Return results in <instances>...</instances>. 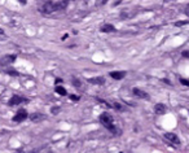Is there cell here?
Instances as JSON below:
<instances>
[{
	"label": "cell",
	"instance_id": "12",
	"mask_svg": "<svg viewBox=\"0 0 189 153\" xmlns=\"http://www.w3.org/2000/svg\"><path fill=\"white\" fill-rule=\"evenodd\" d=\"M101 31L103 32H114L115 27L113 25H110V23H106V25H104L103 27H101Z\"/></svg>",
	"mask_w": 189,
	"mask_h": 153
},
{
	"label": "cell",
	"instance_id": "1",
	"mask_svg": "<svg viewBox=\"0 0 189 153\" xmlns=\"http://www.w3.org/2000/svg\"><path fill=\"white\" fill-rule=\"evenodd\" d=\"M65 8H66V0L65 2H59V3L48 2L42 7V12L46 13V14H51V13L62 11V9H65Z\"/></svg>",
	"mask_w": 189,
	"mask_h": 153
},
{
	"label": "cell",
	"instance_id": "20",
	"mask_svg": "<svg viewBox=\"0 0 189 153\" xmlns=\"http://www.w3.org/2000/svg\"><path fill=\"white\" fill-rule=\"evenodd\" d=\"M59 110H60V108H59V107H55V108H52V113H55V114H57V113H59Z\"/></svg>",
	"mask_w": 189,
	"mask_h": 153
},
{
	"label": "cell",
	"instance_id": "5",
	"mask_svg": "<svg viewBox=\"0 0 189 153\" xmlns=\"http://www.w3.org/2000/svg\"><path fill=\"white\" fill-rule=\"evenodd\" d=\"M23 101H27V100L25 97H21V96H18V95H14V96L11 97V100L8 101V104L11 105V107H14V105H18V104H21Z\"/></svg>",
	"mask_w": 189,
	"mask_h": 153
},
{
	"label": "cell",
	"instance_id": "23",
	"mask_svg": "<svg viewBox=\"0 0 189 153\" xmlns=\"http://www.w3.org/2000/svg\"><path fill=\"white\" fill-rule=\"evenodd\" d=\"M3 34H4V31L2 30V29H0V35H3Z\"/></svg>",
	"mask_w": 189,
	"mask_h": 153
},
{
	"label": "cell",
	"instance_id": "16",
	"mask_svg": "<svg viewBox=\"0 0 189 153\" xmlns=\"http://www.w3.org/2000/svg\"><path fill=\"white\" fill-rule=\"evenodd\" d=\"M185 23H188V21H179L175 23V26H183V25H185Z\"/></svg>",
	"mask_w": 189,
	"mask_h": 153
},
{
	"label": "cell",
	"instance_id": "15",
	"mask_svg": "<svg viewBox=\"0 0 189 153\" xmlns=\"http://www.w3.org/2000/svg\"><path fill=\"white\" fill-rule=\"evenodd\" d=\"M7 73H8L9 75H14V76H17V75H18V71L13 70V69H8V70H7Z\"/></svg>",
	"mask_w": 189,
	"mask_h": 153
},
{
	"label": "cell",
	"instance_id": "11",
	"mask_svg": "<svg viewBox=\"0 0 189 153\" xmlns=\"http://www.w3.org/2000/svg\"><path fill=\"white\" fill-rule=\"evenodd\" d=\"M154 110H156L157 114H163V113H166L167 110V108H166V105L164 104H156V107H154Z\"/></svg>",
	"mask_w": 189,
	"mask_h": 153
},
{
	"label": "cell",
	"instance_id": "18",
	"mask_svg": "<svg viewBox=\"0 0 189 153\" xmlns=\"http://www.w3.org/2000/svg\"><path fill=\"white\" fill-rule=\"evenodd\" d=\"M183 57H185V59H189V51H184L183 53H181Z\"/></svg>",
	"mask_w": 189,
	"mask_h": 153
},
{
	"label": "cell",
	"instance_id": "3",
	"mask_svg": "<svg viewBox=\"0 0 189 153\" xmlns=\"http://www.w3.org/2000/svg\"><path fill=\"white\" fill-rule=\"evenodd\" d=\"M27 117H29V114L25 109H20V110L16 113V116L13 117V122H22V121H25Z\"/></svg>",
	"mask_w": 189,
	"mask_h": 153
},
{
	"label": "cell",
	"instance_id": "19",
	"mask_svg": "<svg viewBox=\"0 0 189 153\" xmlns=\"http://www.w3.org/2000/svg\"><path fill=\"white\" fill-rule=\"evenodd\" d=\"M70 99H71V100H75V101H78V100H79L80 97L78 96V95H71V96H70Z\"/></svg>",
	"mask_w": 189,
	"mask_h": 153
},
{
	"label": "cell",
	"instance_id": "9",
	"mask_svg": "<svg viewBox=\"0 0 189 153\" xmlns=\"http://www.w3.org/2000/svg\"><path fill=\"white\" fill-rule=\"evenodd\" d=\"M110 76L113 79H115V80H120V79H123L126 76V71H111Z\"/></svg>",
	"mask_w": 189,
	"mask_h": 153
},
{
	"label": "cell",
	"instance_id": "14",
	"mask_svg": "<svg viewBox=\"0 0 189 153\" xmlns=\"http://www.w3.org/2000/svg\"><path fill=\"white\" fill-rule=\"evenodd\" d=\"M73 84H74V86H75V87H80V86H82V82H80V80H79V79H76V78H74V79H73Z\"/></svg>",
	"mask_w": 189,
	"mask_h": 153
},
{
	"label": "cell",
	"instance_id": "7",
	"mask_svg": "<svg viewBox=\"0 0 189 153\" xmlns=\"http://www.w3.org/2000/svg\"><path fill=\"white\" fill-rule=\"evenodd\" d=\"M132 92H133L135 96H137V97H140V99H149V95L145 92V91L140 90V88H133Z\"/></svg>",
	"mask_w": 189,
	"mask_h": 153
},
{
	"label": "cell",
	"instance_id": "10",
	"mask_svg": "<svg viewBox=\"0 0 189 153\" xmlns=\"http://www.w3.org/2000/svg\"><path fill=\"white\" fill-rule=\"evenodd\" d=\"M88 82L92 83V84H100V86H103L105 83V78H103V76H95V78H89Z\"/></svg>",
	"mask_w": 189,
	"mask_h": 153
},
{
	"label": "cell",
	"instance_id": "25",
	"mask_svg": "<svg viewBox=\"0 0 189 153\" xmlns=\"http://www.w3.org/2000/svg\"><path fill=\"white\" fill-rule=\"evenodd\" d=\"M66 2H69V0H66Z\"/></svg>",
	"mask_w": 189,
	"mask_h": 153
},
{
	"label": "cell",
	"instance_id": "21",
	"mask_svg": "<svg viewBox=\"0 0 189 153\" xmlns=\"http://www.w3.org/2000/svg\"><path fill=\"white\" fill-rule=\"evenodd\" d=\"M114 108H115V109H119V110H120V109H122V107H120L119 104H114Z\"/></svg>",
	"mask_w": 189,
	"mask_h": 153
},
{
	"label": "cell",
	"instance_id": "4",
	"mask_svg": "<svg viewBox=\"0 0 189 153\" xmlns=\"http://www.w3.org/2000/svg\"><path fill=\"white\" fill-rule=\"evenodd\" d=\"M16 59H17L16 55H7V56H4L3 59L0 60V65H2V66H7V65H9V64L14 63V61H16Z\"/></svg>",
	"mask_w": 189,
	"mask_h": 153
},
{
	"label": "cell",
	"instance_id": "8",
	"mask_svg": "<svg viewBox=\"0 0 189 153\" xmlns=\"http://www.w3.org/2000/svg\"><path fill=\"white\" fill-rule=\"evenodd\" d=\"M30 117V119H31V122H40V121H43V119H46V116L44 114H42V113H32L31 116H29Z\"/></svg>",
	"mask_w": 189,
	"mask_h": 153
},
{
	"label": "cell",
	"instance_id": "24",
	"mask_svg": "<svg viewBox=\"0 0 189 153\" xmlns=\"http://www.w3.org/2000/svg\"><path fill=\"white\" fill-rule=\"evenodd\" d=\"M108 3V0H103V4H106Z\"/></svg>",
	"mask_w": 189,
	"mask_h": 153
},
{
	"label": "cell",
	"instance_id": "22",
	"mask_svg": "<svg viewBox=\"0 0 189 153\" xmlns=\"http://www.w3.org/2000/svg\"><path fill=\"white\" fill-rule=\"evenodd\" d=\"M185 14L189 17V5H188V7H187V9H185Z\"/></svg>",
	"mask_w": 189,
	"mask_h": 153
},
{
	"label": "cell",
	"instance_id": "2",
	"mask_svg": "<svg viewBox=\"0 0 189 153\" xmlns=\"http://www.w3.org/2000/svg\"><path fill=\"white\" fill-rule=\"evenodd\" d=\"M99 119H100V122L105 126V128H108L110 132H113V134L118 132L117 127L114 126V119H113V117H111L109 113H106V112L103 113V114H101V116L99 117Z\"/></svg>",
	"mask_w": 189,
	"mask_h": 153
},
{
	"label": "cell",
	"instance_id": "6",
	"mask_svg": "<svg viewBox=\"0 0 189 153\" xmlns=\"http://www.w3.org/2000/svg\"><path fill=\"white\" fill-rule=\"evenodd\" d=\"M164 139H167L170 143H172V144H179V143H180L177 135L176 134H174V132H167L166 135H164Z\"/></svg>",
	"mask_w": 189,
	"mask_h": 153
},
{
	"label": "cell",
	"instance_id": "17",
	"mask_svg": "<svg viewBox=\"0 0 189 153\" xmlns=\"http://www.w3.org/2000/svg\"><path fill=\"white\" fill-rule=\"evenodd\" d=\"M180 82H181V84H184V86H188L189 87V80H187V79H180Z\"/></svg>",
	"mask_w": 189,
	"mask_h": 153
},
{
	"label": "cell",
	"instance_id": "13",
	"mask_svg": "<svg viewBox=\"0 0 189 153\" xmlns=\"http://www.w3.org/2000/svg\"><path fill=\"white\" fill-rule=\"evenodd\" d=\"M56 92L59 95H61V96H66V95H67L66 90L64 87H61V86H57V87H56Z\"/></svg>",
	"mask_w": 189,
	"mask_h": 153
}]
</instances>
